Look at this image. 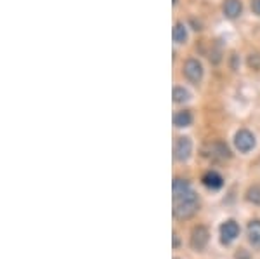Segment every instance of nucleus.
Returning <instances> with one entry per match:
<instances>
[{"label": "nucleus", "instance_id": "12", "mask_svg": "<svg viewBox=\"0 0 260 259\" xmlns=\"http://www.w3.org/2000/svg\"><path fill=\"white\" fill-rule=\"evenodd\" d=\"M192 122V115L191 111H179L174 117V125L175 127H187Z\"/></svg>", "mask_w": 260, "mask_h": 259}, {"label": "nucleus", "instance_id": "17", "mask_svg": "<svg viewBox=\"0 0 260 259\" xmlns=\"http://www.w3.org/2000/svg\"><path fill=\"white\" fill-rule=\"evenodd\" d=\"M251 11L260 16V0H251Z\"/></svg>", "mask_w": 260, "mask_h": 259}, {"label": "nucleus", "instance_id": "16", "mask_svg": "<svg viewBox=\"0 0 260 259\" xmlns=\"http://www.w3.org/2000/svg\"><path fill=\"white\" fill-rule=\"evenodd\" d=\"M248 66L253 70H260V54L255 52V54H250L248 57Z\"/></svg>", "mask_w": 260, "mask_h": 259}, {"label": "nucleus", "instance_id": "19", "mask_svg": "<svg viewBox=\"0 0 260 259\" xmlns=\"http://www.w3.org/2000/svg\"><path fill=\"white\" fill-rule=\"evenodd\" d=\"M179 2V0H174V4H177Z\"/></svg>", "mask_w": 260, "mask_h": 259}, {"label": "nucleus", "instance_id": "3", "mask_svg": "<svg viewBox=\"0 0 260 259\" xmlns=\"http://www.w3.org/2000/svg\"><path fill=\"white\" fill-rule=\"evenodd\" d=\"M184 75L192 83H200L201 78H203V66H201V63L198 60L191 57V60L184 63Z\"/></svg>", "mask_w": 260, "mask_h": 259}, {"label": "nucleus", "instance_id": "6", "mask_svg": "<svg viewBox=\"0 0 260 259\" xmlns=\"http://www.w3.org/2000/svg\"><path fill=\"white\" fill-rule=\"evenodd\" d=\"M238 235H240V226H238L236 221L229 219L225 221L224 224L220 226V240L222 244H231V242H234L238 239Z\"/></svg>", "mask_w": 260, "mask_h": 259}, {"label": "nucleus", "instance_id": "1", "mask_svg": "<svg viewBox=\"0 0 260 259\" xmlns=\"http://www.w3.org/2000/svg\"><path fill=\"white\" fill-rule=\"evenodd\" d=\"M200 200L194 191H187L184 195L174 197V216L177 219H189L198 212Z\"/></svg>", "mask_w": 260, "mask_h": 259}, {"label": "nucleus", "instance_id": "8", "mask_svg": "<svg viewBox=\"0 0 260 259\" xmlns=\"http://www.w3.org/2000/svg\"><path fill=\"white\" fill-rule=\"evenodd\" d=\"M201 181H203V185L207 188H210V190H219L224 185V179L219 172H215V170H208L207 174H205L203 178H201Z\"/></svg>", "mask_w": 260, "mask_h": 259}, {"label": "nucleus", "instance_id": "13", "mask_svg": "<svg viewBox=\"0 0 260 259\" xmlns=\"http://www.w3.org/2000/svg\"><path fill=\"white\" fill-rule=\"evenodd\" d=\"M172 98H174L175 103H184V101H187V98H189V93H187L184 87H174Z\"/></svg>", "mask_w": 260, "mask_h": 259}, {"label": "nucleus", "instance_id": "14", "mask_svg": "<svg viewBox=\"0 0 260 259\" xmlns=\"http://www.w3.org/2000/svg\"><path fill=\"white\" fill-rule=\"evenodd\" d=\"M213 152H215L213 155H219L220 158H229L231 157L229 148L224 143H215V145H213Z\"/></svg>", "mask_w": 260, "mask_h": 259}, {"label": "nucleus", "instance_id": "15", "mask_svg": "<svg viewBox=\"0 0 260 259\" xmlns=\"http://www.w3.org/2000/svg\"><path fill=\"white\" fill-rule=\"evenodd\" d=\"M246 198H248L250 202L258 204V206H260V186H253V188H250L248 193H246Z\"/></svg>", "mask_w": 260, "mask_h": 259}, {"label": "nucleus", "instance_id": "2", "mask_svg": "<svg viewBox=\"0 0 260 259\" xmlns=\"http://www.w3.org/2000/svg\"><path fill=\"white\" fill-rule=\"evenodd\" d=\"M234 145H236V148L241 153H248L255 148V136L250 131H246V129H241L234 136Z\"/></svg>", "mask_w": 260, "mask_h": 259}, {"label": "nucleus", "instance_id": "5", "mask_svg": "<svg viewBox=\"0 0 260 259\" xmlns=\"http://www.w3.org/2000/svg\"><path fill=\"white\" fill-rule=\"evenodd\" d=\"M210 240V233L205 226H196L191 233V247L194 250H203Z\"/></svg>", "mask_w": 260, "mask_h": 259}, {"label": "nucleus", "instance_id": "18", "mask_svg": "<svg viewBox=\"0 0 260 259\" xmlns=\"http://www.w3.org/2000/svg\"><path fill=\"white\" fill-rule=\"evenodd\" d=\"M174 247H179V237H177V233H174Z\"/></svg>", "mask_w": 260, "mask_h": 259}, {"label": "nucleus", "instance_id": "4", "mask_svg": "<svg viewBox=\"0 0 260 259\" xmlns=\"http://www.w3.org/2000/svg\"><path fill=\"white\" fill-rule=\"evenodd\" d=\"M191 152H192V143L189 137H177V141H175V145H174L175 160L186 162L187 158L191 157Z\"/></svg>", "mask_w": 260, "mask_h": 259}, {"label": "nucleus", "instance_id": "10", "mask_svg": "<svg viewBox=\"0 0 260 259\" xmlns=\"http://www.w3.org/2000/svg\"><path fill=\"white\" fill-rule=\"evenodd\" d=\"M248 240L253 247H260V221H251L248 224Z\"/></svg>", "mask_w": 260, "mask_h": 259}, {"label": "nucleus", "instance_id": "7", "mask_svg": "<svg viewBox=\"0 0 260 259\" xmlns=\"http://www.w3.org/2000/svg\"><path fill=\"white\" fill-rule=\"evenodd\" d=\"M222 9H224L225 18L236 19L243 11V4H241V0H225L224 6H222Z\"/></svg>", "mask_w": 260, "mask_h": 259}, {"label": "nucleus", "instance_id": "9", "mask_svg": "<svg viewBox=\"0 0 260 259\" xmlns=\"http://www.w3.org/2000/svg\"><path fill=\"white\" fill-rule=\"evenodd\" d=\"M192 188L189 185L187 179H182V178H175L174 183H172V191H174V197H179V195H184L187 191H191Z\"/></svg>", "mask_w": 260, "mask_h": 259}, {"label": "nucleus", "instance_id": "11", "mask_svg": "<svg viewBox=\"0 0 260 259\" xmlns=\"http://www.w3.org/2000/svg\"><path fill=\"white\" fill-rule=\"evenodd\" d=\"M172 37H174L175 44H184V42L187 40V32H186L184 23H175L174 32H172Z\"/></svg>", "mask_w": 260, "mask_h": 259}]
</instances>
